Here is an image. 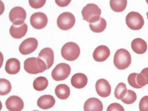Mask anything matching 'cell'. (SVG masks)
<instances>
[{
  "label": "cell",
  "instance_id": "6da1fadb",
  "mask_svg": "<svg viewBox=\"0 0 148 111\" xmlns=\"http://www.w3.org/2000/svg\"><path fill=\"white\" fill-rule=\"evenodd\" d=\"M24 68L29 74L36 75L47 70V66L45 62L39 57H30L24 61Z\"/></svg>",
  "mask_w": 148,
  "mask_h": 111
},
{
  "label": "cell",
  "instance_id": "7a4b0ae2",
  "mask_svg": "<svg viewBox=\"0 0 148 111\" xmlns=\"http://www.w3.org/2000/svg\"><path fill=\"white\" fill-rule=\"evenodd\" d=\"M131 63V56L130 52L125 49H118L114 54V64L121 70L127 69Z\"/></svg>",
  "mask_w": 148,
  "mask_h": 111
},
{
  "label": "cell",
  "instance_id": "3957f363",
  "mask_svg": "<svg viewBox=\"0 0 148 111\" xmlns=\"http://www.w3.org/2000/svg\"><path fill=\"white\" fill-rule=\"evenodd\" d=\"M83 19L90 23L97 22L101 18V9L94 3H88L82 11Z\"/></svg>",
  "mask_w": 148,
  "mask_h": 111
},
{
  "label": "cell",
  "instance_id": "277c9868",
  "mask_svg": "<svg viewBox=\"0 0 148 111\" xmlns=\"http://www.w3.org/2000/svg\"><path fill=\"white\" fill-rule=\"evenodd\" d=\"M81 50L79 46L74 42H68L63 46L61 53L64 59L69 61L75 60L79 57Z\"/></svg>",
  "mask_w": 148,
  "mask_h": 111
},
{
  "label": "cell",
  "instance_id": "5b68a950",
  "mask_svg": "<svg viewBox=\"0 0 148 111\" xmlns=\"http://www.w3.org/2000/svg\"><path fill=\"white\" fill-rule=\"evenodd\" d=\"M125 21L128 28L133 30H140L144 25L143 16L137 12H129L126 15Z\"/></svg>",
  "mask_w": 148,
  "mask_h": 111
},
{
  "label": "cell",
  "instance_id": "8992f818",
  "mask_svg": "<svg viewBox=\"0 0 148 111\" xmlns=\"http://www.w3.org/2000/svg\"><path fill=\"white\" fill-rule=\"evenodd\" d=\"M76 18L73 14L69 12H64L59 15L57 19V24L59 29L64 31L68 30L74 26Z\"/></svg>",
  "mask_w": 148,
  "mask_h": 111
},
{
  "label": "cell",
  "instance_id": "52a82bcc",
  "mask_svg": "<svg viewBox=\"0 0 148 111\" xmlns=\"http://www.w3.org/2000/svg\"><path fill=\"white\" fill-rule=\"evenodd\" d=\"M71 71V67L69 64L62 63L56 66L52 70L51 77L54 81H64L69 77Z\"/></svg>",
  "mask_w": 148,
  "mask_h": 111
},
{
  "label": "cell",
  "instance_id": "ba28073f",
  "mask_svg": "<svg viewBox=\"0 0 148 111\" xmlns=\"http://www.w3.org/2000/svg\"><path fill=\"white\" fill-rule=\"evenodd\" d=\"M26 12L21 7H14L9 14V19L13 25L19 26L24 23L26 18Z\"/></svg>",
  "mask_w": 148,
  "mask_h": 111
},
{
  "label": "cell",
  "instance_id": "9c48e42d",
  "mask_svg": "<svg viewBox=\"0 0 148 111\" xmlns=\"http://www.w3.org/2000/svg\"><path fill=\"white\" fill-rule=\"evenodd\" d=\"M30 20L32 27L38 30L44 28L48 23L47 16L42 12H37L33 14Z\"/></svg>",
  "mask_w": 148,
  "mask_h": 111
},
{
  "label": "cell",
  "instance_id": "30bf717a",
  "mask_svg": "<svg viewBox=\"0 0 148 111\" xmlns=\"http://www.w3.org/2000/svg\"><path fill=\"white\" fill-rule=\"evenodd\" d=\"M38 46V42L34 38H29L25 39L20 44L19 51L21 54L28 55L34 52Z\"/></svg>",
  "mask_w": 148,
  "mask_h": 111
},
{
  "label": "cell",
  "instance_id": "8fae6325",
  "mask_svg": "<svg viewBox=\"0 0 148 111\" xmlns=\"http://www.w3.org/2000/svg\"><path fill=\"white\" fill-rule=\"evenodd\" d=\"M5 106L9 111H21L24 108L23 101L18 96H10L5 101Z\"/></svg>",
  "mask_w": 148,
  "mask_h": 111
},
{
  "label": "cell",
  "instance_id": "7c38bea8",
  "mask_svg": "<svg viewBox=\"0 0 148 111\" xmlns=\"http://www.w3.org/2000/svg\"><path fill=\"white\" fill-rule=\"evenodd\" d=\"M95 88L98 95L101 97H107L111 94V86L106 79H98L95 84Z\"/></svg>",
  "mask_w": 148,
  "mask_h": 111
},
{
  "label": "cell",
  "instance_id": "4fadbf2b",
  "mask_svg": "<svg viewBox=\"0 0 148 111\" xmlns=\"http://www.w3.org/2000/svg\"><path fill=\"white\" fill-rule=\"evenodd\" d=\"M110 56V49L107 46L101 45L95 49L93 53V57L97 62H104Z\"/></svg>",
  "mask_w": 148,
  "mask_h": 111
},
{
  "label": "cell",
  "instance_id": "5bb4252c",
  "mask_svg": "<svg viewBox=\"0 0 148 111\" xmlns=\"http://www.w3.org/2000/svg\"><path fill=\"white\" fill-rule=\"evenodd\" d=\"M38 57L44 60L47 66V69L52 67L54 63V52L52 49L46 47L42 49L39 53Z\"/></svg>",
  "mask_w": 148,
  "mask_h": 111
},
{
  "label": "cell",
  "instance_id": "9a60e30c",
  "mask_svg": "<svg viewBox=\"0 0 148 111\" xmlns=\"http://www.w3.org/2000/svg\"><path fill=\"white\" fill-rule=\"evenodd\" d=\"M84 111H103V105L97 98H90L84 103Z\"/></svg>",
  "mask_w": 148,
  "mask_h": 111
},
{
  "label": "cell",
  "instance_id": "2e32d148",
  "mask_svg": "<svg viewBox=\"0 0 148 111\" xmlns=\"http://www.w3.org/2000/svg\"><path fill=\"white\" fill-rule=\"evenodd\" d=\"M87 76L83 73H76L72 76L71 79L72 86L74 88L78 89L84 88L88 84Z\"/></svg>",
  "mask_w": 148,
  "mask_h": 111
},
{
  "label": "cell",
  "instance_id": "e0dca14e",
  "mask_svg": "<svg viewBox=\"0 0 148 111\" xmlns=\"http://www.w3.org/2000/svg\"><path fill=\"white\" fill-rule=\"evenodd\" d=\"M56 103L53 96L51 95H44L40 96L37 101V105L43 110H48L52 108Z\"/></svg>",
  "mask_w": 148,
  "mask_h": 111
},
{
  "label": "cell",
  "instance_id": "ac0fdd59",
  "mask_svg": "<svg viewBox=\"0 0 148 111\" xmlns=\"http://www.w3.org/2000/svg\"><path fill=\"white\" fill-rule=\"evenodd\" d=\"M28 31V26L26 23L21 25L11 26L10 29V35L14 39H19L25 36Z\"/></svg>",
  "mask_w": 148,
  "mask_h": 111
},
{
  "label": "cell",
  "instance_id": "d6986e66",
  "mask_svg": "<svg viewBox=\"0 0 148 111\" xmlns=\"http://www.w3.org/2000/svg\"><path fill=\"white\" fill-rule=\"evenodd\" d=\"M131 49L134 52L138 54H142L146 52L148 48L147 42L141 38L134 39L131 44Z\"/></svg>",
  "mask_w": 148,
  "mask_h": 111
},
{
  "label": "cell",
  "instance_id": "ffe728a7",
  "mask_svg": "<svg viewBox=\"0 0 148 111\" xmlns=\"http://www.w3.org/2000/svg\"><path fill=\"white\" fill-rule=\"evenodd\" d=\"M20 62L15 58L8 59L6 62L5 70L8 74L10 75L17 74L20 71Z\"/></svg>",
  "mask_w": 148,
  "mask_h": 111
},
{
  "label": "cell",
  "instance_id": "44dd1931",
  "mask_svg": "<svg viewBox=\"0 0 148 111\" xmlns=\"http://www.w3.org/2000/svg\"><path fill=\"white\" fill-rule=\"evenodd\" d=\"M55 93L60 99H67L70 95V89L67 84H60L56 87Z\"/></svg>",
  "mask_w": 148,
  "mask_h": 111
},
{
  "label": "cell",
  "instance_id": "7402d4cb",
  "mask_svg": "<svg viewBox=\"0 0 148 111\" xmlns=\"http://www.w3.org/2000/svg\"><path fill=\"white\" fill-rule=\"evenodd\" d=\"M49 85V81L46 77L40 76L37 77L33 82V88L36 90L43 91L47 88Z\"/></svg>",
  "mask_w": 148,
  "mask_h": 111
},
{
  "label": "cell",
  "instance_id": "603a6c76",
  "mask_svg": "<svg viewBox=\"0 0 148 111\" xmlns=\"http://www.w3.org/2000/svg\"><path fill=\"white\" fill-rule=\"evenodd\" d=\"M90 29L93 32L99 33L103 32L107 27V22L106 20L101 17L97 22L94 23L89 24Z\"/></svg>",
  "mask_w": 148,
  "mask_h": 111
},
{
  "label": "cell",
  "instance_id": "cb8c5ba5",
  "mask_svg": "<svg viewBox=\"0 0 148 111\" xmlns=\"http://www.w3.org/2000/svg\"><path fill=\"white\" fill-rule=\"evenodd\" d=\"M127 1H110V5L111 9L116 12H121L126 9Z\"/></svg>",
  "mask_w": 148,
  "mask_h": 111
},
{
  "label": "cell",
  "instance_id": "d4e9b609",
  "mask_svg": "<svg viewBox=\"0 0 148 111\" xmlns=\"http://www.w3.org/2000/svg\"><path fill=\"white\" fill-rule=\"evenodd\" d=\"M137 83L142 87L148 84V67L145 68L138 74L136 77Z\"/></svg>",
  "mask_w": 148,
  "mask_h": 111
},
{
  "label": "cell",
  "instance_id": "484cf974",
  "mask_svg": "<svg viewBox=\"0 0 148 111\" xmlns=\"http://www.w3.org/2000/svg\"><path fill=\"white\" fill-rule=\"evenodd\" d=\"M127 91L126 84L123 83H119L114 90V96L117 99L121 100L126 95Z\"/></svg>",
  "mask_w": 148,
  "mask_h": 111
},
{
  "label": "cell",
  "instance_id": "4316f807",
  "mask_svg": "<svg viewBox=\"0 0 148 111\" xmlns=\"http://www.w3.org/2000/svg\"><path fill=\"white\" fill-rule=\"evenodd\" d=\"M12 90V85L10 82L5 79H0V95L1 96H4L9 94Z\"/></svg>",
  "mask_w": 148,
  "mask_h": 111
},
{
  "label": "cell",
  "instance_id": "83f0119b",
  "mask_svg": "<svg viewBox=\"0 0 148 111\" xmlns=\"http://www.w3.org/2000/svg\"><path fill=\"white\" fill-rule=\"evenodd\" d=\"M137 99L136 93L131 90H128L126 95L121 99V101L125 104H132L136 101Z\"/></svg>",
  "mask_w": 148,
  "mask_h": 111
},
{
  "label": "cell",
  "instance_id": "f1b7e54d",
  "mask_svg": "<svg viewBox=\"0 0 148 111\" xmlns=\"http://www.w3.org/2000/svg\"><path fill=\"white\" fill-rule=\"evenodd\" d=\"M138 74V73H133L130 74L128 76L127 81H128V84L131 87L134 88L139 89L142 88V87L139 86L137 83L136 77Z\"/></svg>",
  "mask_w": 148,
  "mask_h": 111
},
{
  "label": "cell",
  "instance_id": "f546056e",
  "mask_svg": "<svg viewBox=\"0 0 148 111\" xmlns=\"http://www.w3.org/2000/svg\"><path fill=\"white\" fill-rule=\"evenodd\" d=\"M46 3V0H40V1H29V3L32 8L35 9H40L43 7Z\"/></svg>",
  "mask_w": 148,
  "mask_h": 111
},
{
  "label": "cell",
  "instance_id": "4dcf8cb0",
  "mask_svg": "<svg viewBox=\"0 0 148 111\" xmlns=\"http://www.w3.org/2000/svg\"><path fill=\"white\" fill-rule=\"evenodd\" d=\"M140 111H148V96H144L139 102Z\"/></svg>",
  "mask_w": 148,
  "mask_h": 111
},
{
  "label": "cell",
  "instance_id": "1f68e13d",
  "mask_svg": "<svg viewBox=\"0 0 148 111\" xmlns=\"http://www.w3.org/2000/svg\"><path fill=\"white\" fill-rule=\"evenodd\" d=\"M107 111H125V110L123 106L119 103H113L108 106Z\"/></svg>",
  "mask_w": 148,
  "mask_h": 111
},
{
  "label": "cell",
  "instance_id": "d6a6232c",
  "mask_svg": "<svg viewBox=\"0 0 148 111\" xmlns=\"http://www.w3.org/2000/svg\"><path fill=\"white\" fill-rule=\"evenodd\" d=\"M56 3L57 5L60 7H66L69 5L71 2V1H57L56 0Z\"/></svg>",
  "mask_w": 148,
  "mask_h": 111
},
{
  "label": "cell",
  "instance_id": "836d02e7",
  "mask_svg": "<svg viewBox=\"0 0 148 111\" xmlns=\"http://www.w3.org/2000/svg\"><path fill=\"white\" fill-rule=\"evenodd\" d=\"M147 18H148V12H147Z\"/></svg>",
  "mask_w": 148,
  "mask_h": 111
},
{
  "label": "cell",
  "instance_id": "e575fe53",
  "mask_svg": "<svg viewBox=\"0 0 148 111\" xmlns=\"http://www.w3.org/2000/svg\"><path fill=\"white\" fill-rule=\"evenodd\" d=\"M146 2L148 3V1H146Z\"/></svg>",
  "mask_w": 148,
  "mask_h": 111
},
{
  "label": "cell",
  "instance_id": "d590c367",
  "mask_svg": "<svg viewBox=\"0 0 148 111\" xmlns=\"http://www.w3.org/2000/svg\"><path fill=\"white\" fill-rule=\"evenodd\" d=\"M37 111V110H35V111Z\"/></svg>",
  "mask_w": 148,
  "mask_h": 111
}]
</instances>
